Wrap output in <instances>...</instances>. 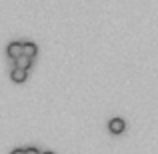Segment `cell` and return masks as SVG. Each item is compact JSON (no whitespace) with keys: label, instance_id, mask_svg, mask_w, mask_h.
<instances>
[{"label":"cell","instance_id":"obj_8","mask_svg":"<svg viewBox=\"0 0 158 154\" xmlns=\"http://www.w3.org/2000/svg\"><path fill=\"white\" fill-rule=\"evenodd\" d=\"M40 154H54V152H50V150H46V152H40Z\"/></svg>","mask_w":158,"mask_h":154},{"label":"cell","instance_id":"obj_3","mask_svg":"<svg viewBox=\"0 0 158 154\" xmlns=\"http://www.w3.org/2000/svg\"><path fill=\"white\" fill-rule=\"evenodd\" d=\"M10 78H12V82H16V84H22V82H26V78H28V70H22V68H16L14 66V70L10 72Z\"/></svg>","mask_w":158,"mask_h":154},{"label":"cell","instance_id":"obj_7","mask_svg":"<svg viewBox=\"0 0 158 154\" xmlns=\"http://www.w3.org/2000/svg\"><path fill=\"white\" fill-rule=\"evenodd\" d=\"M10 154H24V148H14Z\"/></svg>","mask_w":158,"mask_h":154},{"label":"cell","instance_id":"obj_6","mask_svg":"<svg viewBox=\"0 0 158 154\" xmlns=\"http://www.w3.org/2000/svg\"><path fill=\"white\" fill-rule=\"evenodd\" d=\"M24 154H40V152L36 150V148H32V146H30V148H24Z\"/></svg>","mask_w":158,"mask_h":154},{"label":"cell","instance_id":"obj_4","mask_svg":"<svg viewBox=\"0 0 158 154\" xmlns=\"http://www.w3.org/2000/svg\"><path fill=\"white\" fill-rule=\"evenodd\" d=\"M22 54L28 58H34L38 54V46L34 42H22Z\"/></svg>","mask_w":158,"mask_h":154},{"label":"cell","instance_id":"obj_1","mask_svg":"<svg viewBox=\"0 0 158 154\" xmlns=\"http://www.w3.org/2000/svg\"><path fill=\"white\" fill-rule=\"evenodd\" d=\"M108 130H110L112 134H122V132L126 130V122H124L122 118H112L110 122H108Z\"/></svg>","mask_w":158,"mask_h":154},{"label":"cell","instance_id":"obj_2","mask_svg":"<svg viewBox=\"0 0 158 154\" xmlns=\"http://www.w3.org/2000/svg\"><path fill=\"white\" fill-rule=\"evenodd\" d=\"M6 54L8 58H12V60H16L18 56H22V42H10L6 48Z\"/></svg>","mask_w":158,"mask_h":154},{"label":"cell","instance_id":"obj_5","mask_svg":"<svg viewBox=\"0 0 158 154\" xmlns=\"http://www.w3.org/2000/svg\"><path fill=\"white\" fill-rule=\"evenodd\" d=\"M14 66L16 68H22V70H30V66H32V58H28V56H18L14 60Z\"/></svg>","mask_w":158,"mask_h":154}]
</instances>
